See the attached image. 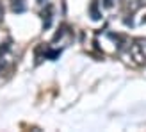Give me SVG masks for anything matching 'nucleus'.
Here are the masks:
<instances>
[{
  "label": "nucleus",
  "mask_w": 146,
  "mask_h": 132,
  "mask_svg": "<svg viewBox=\"0 0 146 132\" xmlns=\"http://www.w3.org/2000/svg\"><path fill=\"white\" fill-rule=\"evenodd\" d=\"M128 55L132 59V63L144 64L146 63V39H135L128 47Z\"/></svg>",
  "instance_id": "obj_1"
},
{
  "label": "nucleus",
  "mask_w": 146,
  "mask_h": 132,
  "mask_svg": "<svg viewBox=\"0 0 146 132\" xmlns=\"http://www.w3.org/2000/svg\"><path fill=\"white\" fill-rule=\"evenodd\" d=\"M9 2H11V7H13L14 13H23L27 9L25 0H9Z\"/></svg>",
  "instance_id": "obj_2"
},
{
  "label": "nucleus",
  "mask_w": 146,
  "mask_h": 132,
  "mask_svg": "<svg viewBox=\"0 0 146 132\" xmlns=\"http://www.w3.org/2000/svg\"><path fill=\"white\" fill-rule=\"evenodd\" d=\"M38 2H39V4H45V2H46V0H38Z\"/></svg>",
  "instance_id": "obj_3"
}]
</instances>
